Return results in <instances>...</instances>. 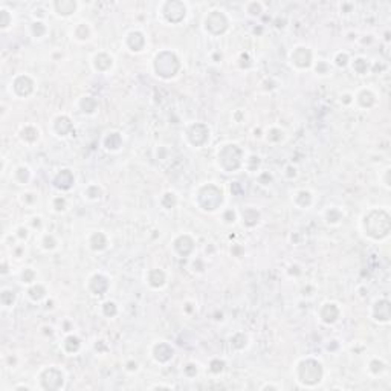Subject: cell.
Segmentation results:
<instances>
[{
  "label": "cell",
  "instance_id": "obj_2",
  "mask_svg": "<svg viewBox=\"0 0 391 391\" xmlns=\"http://www.w3.org/2000/svg\"><path fill=\"white\" fill-rule=\"evenodd\" d=\"M54 246H55L54 237H52V235H46V237H44V248H46V249H52Z\"/></svg>",
  "mask_w": 391,
  "mask_h": 391
},
{
  "label": "cell",
  "instance_id": "obj_1",
  "mask_svg": "<svg viewBox=\"0 0 391 391\" xmlns=\"http://www.w3.org/2000/svg\"><path fill=\"white\" fill-rule=\"evenodd\" d=\"M55 8H57V11H58V14L61 12V14H64V15H67V14H70V12H73L75 11V8H77V5H75V2H57L55 3Z\"/></svg>",
  "mask_w": 391,
  "mask_h": 391
},
{
  "label": "cell",
  "instance_id": "obj_3",
  "mask_svg": "<svg viewBox=\"0 0 391 391\" xmlns=\"http://www.w3.org/2000/svg\"><path fill=\"white\" fill-rule=\"evenodd\" d=\"M248 6H249V8H254V11H252L251 14H260V12H261V5H260V3H257V2L249 3Z\"/></svg>",
  "mask_w": 391,
  "mask_h": 391
},
{
  "label": "cell",
  "instance_id": "obj_4",
  "mask_svg": "<svg viewBox=\"0 0 391 391\" xmlns=\"http://www.w3.org/2000/svg\"><path fill=\"white\" fill-rule=\"evenodd\" d=\"M336 64H338V66H345V64H347V55H345V54L339 55V57H338V61H336Z\"/></svg>",
  "mask_w": 391,
  "mask_h": 391
}]
</instances>
